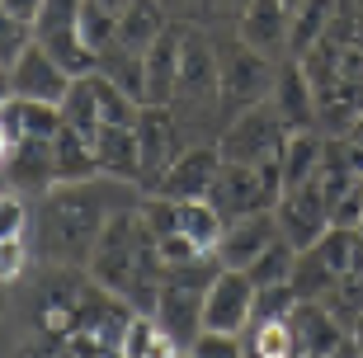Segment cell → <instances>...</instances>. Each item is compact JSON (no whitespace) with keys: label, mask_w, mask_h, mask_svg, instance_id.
<instances>
[{"label":"cell","mask_w":363,"mask_h":358,"mask_svg":"<svg viewBox=\"0 0 363 358\" xmlns=\"http://www.w3.org/2000/svg\"><path fill=\"white\" fill-rule=\"evenodd\" d=\"M128 184L113 179H94V184H62L48 189V198L38 208V250L52 269H90V254L104 236V226L113 222V213H123L113 194H123Z\"/></svg>","instance_id":"1"},{"label":"cell","mask_w":363,"mask_h":358,"mask_svg":"<svg viewBox=\"0 0 363 358\" xmlns=\"http://www.w3.org/2000/svg\"><path fill=\"white\" fill-rule=\"evenodd\" d=\"M85 274H90V283L113 292L118 302H128L137 316L156 311L165 264H161V250H156L151 231L142 226V213H113V222L104 226Z\"/></svg>","instance_id":"2"},{"label":"cell","mask_w":363,"mask_h":358,"mask_svg":"<svg viewBox=\"0 0 363 358\" xmlns=\"http://www.w3.org/2000/svg\"><path fill=\"white\" fill-rule=\"evenodd\" d=\"M217 274H222L217 254L194 259V264H179V269H165L161 297H156L151 320H156L179 349L199 345V335H203V297H208V288L217 283Z\"/></svg>","instance_id":"3"},{"label":"cell","mask_w":363,"mask_h":358,"mask_svg":"<svg viewBox=\"0 0 363 358\" xmlns=\"http://www.w3.org/2000/svg\"><path fill=\"white\" fill-rule=\"evenodd\" d=\"M283 198V160H264V165H222L217 174L213 203L222 222H241V217H255V213H274Z\"/></svg>","instance_id":"4"},{"label":"cell","mask_w":363,"mask_h":358,"mask_svg":"<svg viewBox=\"0 0 363 358\" xmlns=\"http://www.w3.org/2000/svg\"><path fill=\"white\" fill-rule=\"evenodd\" d=\"M217 47V85H222V104L231 108V118H241L245 108L269 104L274 85H279V67L269 57L250 52L241 38L231 43H213Z\"/></svg>","instance_id":"5"},{"label":"cell","mask_w":363,"mask_h":358,"mask_svg":"<svg viewBox=\"0 0 363 358\" xmlns=\"http://www.w3.org/2000/svg\"><path fill=\"white\" fill-rule=\"evenodd\" d=\"M217 104H222V85H217V47L203 38L199 28H184L179 85H175V99H170V113H175L179 133H184V123L213 113Z\"/></svg>","instance_id":"6"},{"label":"cell","mask_w":363,"mask_h":358,"mask_svg":"<svg viewBox=\"0 0 363 358\" xmlns=\"http://www.w3.org/2000/svg\"><path fill=\"white\" fill-rule=\"evenodd\" d=\"M288 137L293 133L283 128L274 104H255V108H245L241 118L227 123L217 151H222V165H264V160H283Z\"/></svg>","instance_id":"7"},{"label":"cell","mask_w":363,"mask_h":358,"mask_svg":"<svg viewBox=\"0 0 363 358\" xmlns=\"http://www.w3.org/2000/svg\"><path fill=\"white\" fill-rule=\"evenodd\" d=\"M33 43H38L71 80H85V76L99 71V57L81 43L76 5H71V0H43V14H38V24H33Z\"/></svg>","instance_id":"8"},{"label":"cell","mask_w":363,"mask_h":358,"mask_svg":"<svg viewBox=\"0 0 363 358\" xmlns=\"http://www.w3.org/2000/svg\"><path fill=\"white\" fill-rule=\"evenodd\" d=\"M137 151H142V194H161L165 174L184 151H179V123L170 108H142L137 113Z\"/></svg>","instance_id":"9"},{"label":"cell","mask_w":363,"mask_h":358,"mask_svg":"<svg viewBox=\"0 0 363 358\" xmlns=\"http://www.w3.org/2000/svg\"><path fill=\"white\" fill-rule=\"evenodd\" d=\"M279 236L293 245L297 254H307L321 245V236L330 231V203H325L321 184H302V189H283L279 208H274Z\"/></svg>","instance_id":"10"},{"label":"cell","mask_w":363,"mask_h":358,"mask_svg":"<svg viewBox=\"0 0 363 358\" xmlns=\"http://www.w3.org/2000/svg\"><path fill=\"white\" fill-rule=\"evenodd\" d=\"M10 85H14V99H24V104L62 108L76 80L57 67V62L43 52L38 43H24V47L14 52V62H10Z\"/></svg>","instance_id":"11"},{"label":"cell","mask_w":363,"mask_h":358,"mask_svg":"<svg viewBox=\"0 0 363 358\" xmlns=\"http://www.w3.org/2000/svg\"><path fill=\"white\" fill-rule=\"evenodd\" d=\"M250 311H255L250 279L222 269L217 283L208 288V297H203V335H231V340H241L250 330Z\"/></svg>","instance_id":"12"},{"label":"cell","mask_w":363,"mask_h":358,"mask_svg":"<svg viewBox=\"0 0 363 358\" xmlns=\"http://www.w3.org/2000/svg\"><path fill=\"white\" fill-rule=\"evenodd\" d=\"M217 174H222V151L217 146H184V156L170 165L161 184V198H175V203H199L213 194Z\"/></svg>","instance_id":"13"},{"label":"cell","mask_w":363,"mask_h":358,"mask_svg":"<svg viewBox=\"0 0 363 358\" xmlns=\"http://www.w3.org/2000/svg\"><path fill=\"white\" fill-rule=\"evenodd\" d=\"M279 236V222H274V213H255V217H241V222L227 226V236H222V245H217V264L231 269V274H245V269L255 264L259 254L269 250Z\"/></svg>","instance_id":"14"},{"label":"cell","mask_w":363,"mask_h":358,"mask_svg":"<svg viewBox=\"0 0 363 358\" xmlns=\"http://www.w3.org/2000/svg\"><path fill=\"white\" fill-rule=\"evenodd\" d=\"M288 28H293V5H279V0H255L241 10V24H236V38L259 57H279V47H288Z\"/></svg>","instance_id":"15"},{"label":"cell","mask_w":363,"mask_h":358,"mask_svg":"<svg viewBox=\"0 0 363 358\" xmlns=\"http://www.w3.org/2000/svg\"><path fill=\"white\" fill-rule=\"evenodd\" d=\"M269 104L288 133H316V90H311L302 62H283L279 67V85H274Z\"/></svg>","instance_id":"16"},{"label":"cell","mask_w":363,"mask_h":358,"mask_svg":"<svg viewBox=\"0 0 363 358\" xmlns=\"http://www.w3.org/2000/svg\"><path fill=\"white\" fill-rule=\"evenodd\" d=\"M179 52H184V28L170 24L161 38L147 47V108H170L179 85Z\"/></svg>","instance_id":"17"},{"label":"cell","mask_w":363,"mask_h":358,"mask_svg":"<svg viewBox=\"0 0 363 358\" xmlns=\"http://www.w3.org/2000/svg\"><path fill=\"white\" fill-rule=\"evenodd\" d=\"M94 165L113 184H142V151H137V128H104L94 142Z\"/></svg>","instance_id":"18"},{"label":"cell","mask_w":363,"mask_h":358,"mask_svg":"<svg viewBox=\"0 0 363 358\" xmlns=\"http://www.w3.org/2000/svg\"><path fill=\"white\" fill-rule=\"evenodd\" d=\"M0 128L10 133L14 146H19V142H57V137H62V108L10 99L5 113H0Z\"/></svg>","instance_id":"19"},{"label":"cell","mask_w":363,"mask_h":358,"mask_svg":"<svg viewBox=\"0 0 363 358\" xmlns=\"http://www.w3.org/2000/svg\"><path fill=\"white\" fill-rule=\"evenodd\" d=\"M165 10L161 5H123V19H118V38L113 47L118 52H133V57H147V47L165 33Z\"/></svg>","instance_id":"20"},{"label":"cell","mask_w":363,"mask_h":358,"mask_svg":"<svg viewBox=\"0 0 363 358\" xmlns=\"http://www.w3.org/2000/svg\"><path fill=\"white\" fill-rule=\"evenodd\" d=\"M94 179H99L94 151L81 142V137H71L67 128H62V137H57V146H52V189H62V184H94Z\"/></svg>","instance_id":"21"},{"label":"cell","mask_w":363,"mask_h":358,"mask_svg":"<svg viewBox=\"0 0 363 358\" xmlns=\"http://www.w3.org/2000/svg\"><path fill=\"white\" fill-rule=\"evenodd\" d=\"M179 236H184L199 254H217V245H222V236H227V222H222V213H217L208 198L179 203Z\"/></svg>","instance_id":"22"},{"label":"cell","mask_w":363,"mask_h":358,"mask_svg":"<svg viewBox=\"0 0 363 358\" xmlns=\"http://www.w3.org/2000/svg\"><path fill=\"white\" fill-rule=\"evenodd\" d=\"M118 19H123V5H104V0H81V5H76L81 43L94 57H104L108 47H113V38H118Z\"/></svg>","instance_id":"23"},{"label":"cell","mask_w":363,"mask_h":358,"mask_svg":"<svg viewBox=\"0 0 363 358\" xmlns=\"http://www.w3.org/2000/svg\"><path fill=\"white\" fill-rule=\"evenodd\" d=\"M321 137L316 133H293L283 146V189H302L321 179Z\"/></svg>","instance_id":"24"},{"label":"cell","mask_w":363,"mask_h":358,"mask_svg":"<svg viewBox=\"0 0 363 358\" xmlns=\"http://www.w3.org/2000/svg\"><path fill=\"white\" fill-rule=\"evenodd\" d=\"M52 146L57 142H19L10 156V179L24 189H52Z\"/></svg>","instance_id":"25"},{"label":"cell","mask_w":363,"mask_h":358,"mask_svg":"<svg viewBox=\"0 0 363 358\" xmlns=\"http://www.w3.org/2000/svg\"><path fill=\"white\" fill-rule=\"evenodd\" d=\"M62 128L71 137H81L85 146L94 151L99 133H104V123H99V108H94V94H90V80H76L67 94V104H62Z\"/></svg>","instance_id":"26"},{"label":"cell","mask_w":363,"mask_h":358,"mask_svg":"<svg viewBox=\"0 0 363 358\" xmlns=\"http://www.w3.org/2000/svg\"><path fill=\"white\" fill-rule=\"evenodd\" d=\"M99 76L113 80V90H123L137 108H147V62H142V57L108 47V52L99 57Z\"/></svg>","instance_id":"27"},{"label":"cell","mask_w":363,"mask_h":358,"mask_svg":"<svg viewBox=\"0 0 363 358\" xmlns=\"http://www.w3.org/2000/svg\"><path fill=\"white\" fill-rule=\"evenodd\" d=\"M184 349L156 325L151 316H133L128 335H123V358H179Z\"/></svg>","instance_id":"28"},{"label":"cell","mask_w":363,"mask_h":358,"mask_svg":"<svg viewBox=\"0 0 363 358\" xmlns=\"http://www.w3.org/2000/svg\"><path fill=\"white\" fill-rule=\"evenodd\" d=\"M293 292H297V302H325L330 292H335V274H330V264H325L316 250L307 254H297V264H293Z\"/></svg>","instance_id":"29"},{"label":"cell","mask_w":363,"mask_h":358,"mask_svg":"<svg viewBox=\"0 0 363 358\" xmlns=\"http://www.w3.org/2000/svg\"><path fill=\"white\" fill-rule=\"evenodd\" d=\"M85 80H90V94H94V108H99V123H104V128H137V113H142V108L123 90H113V80L99 76V71L85 76Z\"/></svg>","instance_id":"30"},{"label":"cell","mask_w":363,"mask_h":358,"mask_svg":"<svg viewBox=\"0 0 363 358\" xmlns=\"http://www.w3.org/2000/svg\"><path fill=\"white\" fill-rule=\"evenodd\" d=\"M293 264H297V250L288 245V240H274L269 250H264L255 264L245 269V279H250V288H255V292H264V288H283V283L293 279Z\"/></svg>","instance_id":"31"},{"label":"cell","mask_w":363,"mask_h":358,"mask_svg":"<svg viewBox=\"0 0 363 358\" xmlns=\"http://www.w3.org/2000/svg\"><path fill=\"white\" fill-rule=\"evenodd\" d=\"M245 358H297L293 325H288V320L250 325V330H245Z\"/></svg>","instance_id":"32"},{"label":"cell","mask_w":363,"mask_h":358,"mask_svg":"<svg viewBox=\"0 0 363 358\" xmlns=\"http://www.w3.org/2000/svg\"><path fill=\"white\" fill-rule=\"evenodd\" d=\"M330 24V5H293V28H288V47L297 57H307L316 47V38Z\"/></svg>","instance_id":"33"},{"label":"cell","mask_w":363,"mask_h":358,"mask_svg":"<svg viewBox=\"0 0 363 358\" xmlns=\"http://www.w3.org/2000/svg\"><path fill=\"white\" fill-rule=\"evenodd\" d=\"M142 226L151 231V240H170L179 236V203L175 198H161V194H151V198H142Z\"/></svg>","instance_id":"34"},{"label":"cell","mask_w":363,"mask_h":358,"mask_svg":"<svg viewBox=\"0 0 363 358\" xmlns=\"http://www.w3.org/2000/svg\"><path fill=\"white\" fill-rule=\"evenodd\" d=\"M293 311H297V292H293V283H283V288H264V292H255L250 325H274V320H288Z\"/></svg>","instance_id":"35"},{"label":"cell","mask_w":363,"mask_h":358,"mask_svg":"<svg viewBox=\"0 0 363 358\" xmlns=\"http://www.w3.org/2000/svg\"><path fill=\"white\" fill-rule=\"evenodd\" d=\"M28 208L19 194H0V240H24Z\"/></svg>","instance_id":"36"},{"label":"cell","mask_w":363,"mask_h":358,"mask_svg":"<svg viewBox=\"0 0 363 358\" xmlns=\"http://www.w3.org/2000/svg\"><path fill=\"white\" fill-rule=\"evenodd\" d=\"M28 269V240H0V288L24 279Z\"/></svg>","instance_id":"37"},{"label":"cell","mask_w":363,"mask_h":358,"mask_svg":"<svg viewBox=\"0 0 363 358\" xmlns=\"http://www.w3.org/2000/svg\"><path fill=\"white\" fill-rule=\"evenodd\" d=\"M194 358H245V345L231 335H199V345L189 349Z\"/></svg>","instance_id":"38"},{"label":"cell","mask_w":363,"mask_h":358,"mask_svg":"<svg viewBox=\"0 0 363 358\" xmlns=\"http://www.w3.org/2000/svg\"><path fill=\"white\" fill-rule=\"evenodd\" d=\"M156 250H161V264H165V269H179V264H194V259H208V254H199V250H194V245H189L184 236L156 240Z\"/></svg>","instance_id":"39"},{"label":"cell","mask_w":363,"mask_h":358,"mask_svg":"<svg viewBox=\"0 0 363 358\" xmlns=\"http://www.w3.org/2000/svg\"><path fill=\"white\" fill-rule=\"evenodd\" d=\"M14 99V85H10V62H0V113H5V104Z\"/></svg>","instance_id":"40"},{"label":"cell","mask_w":363,"mask_h":358,"mask_svg":"<svg viewBox=\"0 0 363 358\" xmlns=\"http://www.w3.org/2000/svg\"><path fill=\"white\" fill-rule=\"evenodd\" d=\"M10 156H14V142H10V133H5V128H0V170H5V165H10Z\"/></svg>","instance_id":"41"},{"label":"cell","mask_w":363,"mask_h":358,"mask_svg":"<svg viewBox=\"0 0 363 358\" xmlns=\"http://www.w3.org/2000/svg\"><path fill=\"white\" fill-rule=\"evenodd\" d=\"M350 142H359V146H363V113H359V123H354V133H350Z\"/></svg>","instance_id":"42"},{"label":"cell","mask_w":363,"mask_h":358,"mask_svg":"<svg viewBox=\"0 0 363 358\" xmlns=\"http://www.w3.org/2000/svg\"><path fill=\"white\" fill-rule=\"evenodd\" d=\"M179 358H194V354H189V349H184V354H179Z\"/></svg>","instance_id":"43"},{"label":"cell","mask_w":363,"mask_h":358,"mask_svg":"<svg viewBox=\"0 0 363 358\" xmlns=\"http://www.w3.org/2000/svg\"><path fill=\"white\" fill-rule=\"evenodd\" d=\"M359 236H363V222H359Z\"/></svg>","instance_id":"44"}]
</instances>
